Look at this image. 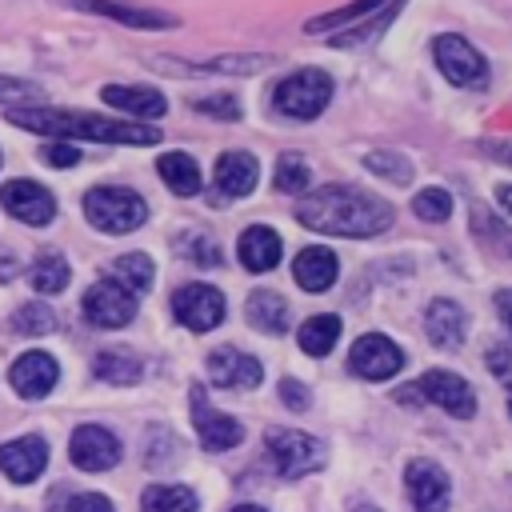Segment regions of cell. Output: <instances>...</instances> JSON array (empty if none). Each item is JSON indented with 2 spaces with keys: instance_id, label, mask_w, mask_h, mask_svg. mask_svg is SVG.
Returning <instances> with one entry per match:
<instances>
[{
  "instance_id": "1",
  "label": "cell",
  "mask_w": 512,
  "mask_h": 512,
  "mask_svg": "<svg viewBox=\"0 0 512 512\" xmlns=\"http://www.w3.org/2000/svg\"><path fill=\"white\" fill-rule=\"evenodd\" d=\"M296 220L324 236L364 240V236H380L392 228V208H388V200H380L356 184H324L296 204Z\"/></svg>"
},
{
  "instance_id": "2",
  "label": "cell",
  "mask_w": 512,
  "mask_h": 512,
  "mask_svg": "<svg viewBox=\"0 0 512 512\" xmlns=\"http://www.w3.org/2000/svg\"><path fill=\"white\" fill-rule=\"evenodd\" d=\"M4 120L16 124V128L40 132V136H56V140L84 136V140H96V144H140V148L160 140V132L152 124H144V120H112V116H92V112H60V108H48V104L8 108Z\"/></svg>"
},
{
  "instance_id": "3",
  "label": "cell",
  "mask_w": 512,
  "mask_h": 512,
  "mask_svg": "<svg viewBox=\"0 0 512 512\" xmlns=\"http://www.w3.org/2000/svg\"><path fill=\"white\" fill-rule=\"evenodd\" d=\"M84 216H88L92 228L120 236V232H132V228H140V224L148 220V204H144L140 192H132V188L96 184V188L84 192Z\"/></svg>"
},
{
  "instance_id": "4",
  "label": "cell",
  "mask_w": 512,
  "mask_h": 512,
  "mask_svg": "<svg viewBox=\"0 0 512 512\" xmlns=\"http://www.w3.org/2000/svg\"><path fill=\"white\" fill-rule=\"evenodd\" d=\"M332 100V76L324 68H300L272 88V108L288 120H316Z\"/></svg>"
},
{
  "instance_id": "5",
  "label": "cell",
  "mask_w": 512,
  "mask_h": 512,
  "mask_svg": "<svg viewBox=\"0 0 512 512\" xmlns=\"http://www.w3.org/2000/svg\"><path fill=\"white\" fill-rule=\"evenodd\" d=\"M264 448H268V464L284 476V480H296L304 472H316L324 464V444L308 432H296V428H268L264 432Z\"/></svg>"
},
{
  "instance_id": "6",
  "label": "cell",
  "mask_w": 512,
  "mask_h": 512,
  "mask_svg": "<svg viewBox=\"0 0 512 512\" xmlns=\"http://www.w3.org/2000/svg\"><path fill=\"white\" fill-rule=\"evenodd\" d=\"M432 56H436V68L444 72L448 84L456 88H484L488 84V60L456 32H444L432 40Z\"/></svg>"
},
{
  "instance_id": "7",
  "label": "cell",
  "mask_w": 512,
  "mask_h": 512,
  "mask_svg": "<svg viewBox=\"0 0 512 512\" xmlns=\"http://www.w3.org/2000/svg\"><path fill=\"white\" fill-rule=\"evenodd\" d=\"M132 316H136V292L124 288V284H116L112 276L108 280H96L84 292V320L92 328H124Z\"/></svg>"
},
{
  "instance_id": "8",
  "label": "cell",
  "mask_w": 512,
  "mask_h": 512,
  "mask_svg": "<svg viewBox=\"0 0 512 512\" xmlns=\"http://www.w3.org/2000/svg\"><path fill=\"white\" fill-rule=\"evenodd\" d=\"M416 392H420V400L440 404V408H444L448 416H456V420H468V416L476 412V392H472V384H468L464 376L448 372V368H428V372L416 380Z\"/></svg>"
},
{
  "instance_id": "9",
  "label": "cell",
  "mask_w": 512,
  "mask_h": 512,
  "mask_svg": "<svg viewBox=\"0 0 512 512\" xmlns=\"http://www.w3.org/2000/svg\"><path fill=\"white\" fill-rule=\"evenodd\" d=\"M188 392H192V424H196L200 444H204L208 452H228V448H236V444L244 440V424H240L236 416L212 408L200 384H192Z\"/></svg>"
},
{
  "instance_id": "10",
  "label": "cell",
  "mask_w": 512,
  "mask_h": 512,
  "mask_svg": "<svg viewBox=\"0 0 512 512\" xmlns=\"http://www.w3.org/2000/svg\"><path fill=\"white\" fill-rule=\"evenodd\" d=\"M348 368H352L356 376H364V380H388V376H396V372L404 368V352H400L388 336L364 332V336L352 344V352H348Z\"/></svg>"
},
{
  "instance_id": "11",
  "label": "cell",
  "mask_w": 512,
  "mask_h": 512,
  "mask_svg": "<svg viewBox=\"0 0 512 512\" xmlns=\"http://www.w3.org/2000/svg\"><path fill=\"white\" fill-rule=\"evenodd\" d=\"M404 484H408V500L416 512H448L452 484L436 460H412L404 468Z\"/></svg>"
},
{
  "instance_id": "12",
  "label": "cell",
  "mask_w": 512,
  "mask_h": 512,
  "mask_svg": "<svg viewBox=\"0 0 512 512\" xmlns=\"http://www.w3.org/2000/svg\"><path fill=\"white\" fill-rule=\"evenodd\" d=\"M172 312H176V320L184 328L208 332V328H216L224 320V296L216 288H208V284H184V288L172 292Z\"/></svg>"
},
{
  "instance_id": "13",
  "label": "cell",
  "mask_w": 512,
  "mask_h": 512,
  "mask_svg": "<svg viewBox=\"0 0 512 512\" xmlns=\"http://www.w3.org/2000/svg\"><path fill=\"white\" fill-rule=\"evenodd\" d=\"M68 456L80 472H104L120 460V440L104 424H80L68 436Z\"/></svg>"
},
{
  "instance_id": "14",
  "label": "cell",
  "mask_w": 512,
  "mask_h": 512,
  "mask_svg": "<svg viewBox=\"0 0 512 512\" xmlns=\"http://www.w3.org/2000/svg\"><path fill=\"white\" fill-rule=\"evenodd\" d=\"M0 204H4L8 216L24 220L32 228H40V224H48L56 216V196L36 180H8L0 188Z\"/></svg>"
},
{
  "instance_id": "15",
  "label": "cell",
  "mask_w": 512,
  "mask_h": 512,
  "mask_svg": "<svg viewBox=\"0 0 512 512\" xmlns=\"http://www.w3.org/2000/svg\"><path fill=\"white\" fill-rule=\"evenodd\" d=\"M208 380L216 388H240V392H248V388H256L264 380V372H260V360L256 356L224 344V348L208 352Z\"/></svg>"
},
{
  "instance_id": "16",
  "label": "cell",
  "mask_w": 512,
  "mask_h": 512,
  "mask_svg": "<svg viewBox=\"0 0 512 512\" xmlns=\"http://www.w3.org/2000/svg\"><path fill=\"white\" fill-rule=\"evenodd\" d=\"M56 380H60V364H56L48 352H24V356H16L12 368H8V384H12L24 400L48 396V392L56 388Z\"/></svg>"
},
{
  "instance_id": "17",
  "label": "cell",
  "mask_w": 512,
  "mask_h": 512,
  "mask_svg": "<svg viewBox=\"0 0 512 512\" xmlns=\"http://www.w3.org/2000/svg\"><path fill=\"white\" fill-rule=\"evenodd\" d=\"M48 464V440L44 436H16L0 444V472L12 484H32Z\"/></svg>"
},
{
  "instance_id": "18",
  "label": "cell",
  "mask_w": 512,
  "mask_h": 512,
  "mask_svg": "<svg viewBox=\"0 0 512 512\" xmlns=\"http://www.w3.org/2000/svg\"><path fill=\"white\" fill-rule=\"evenodd\" d=\"M272 56H256V52H228V56H216V60H204V64H188V60H156V68H168L172 76H212V72H228V76H252L260 68H268Z\"/></svg>"
},
{
  "instance_id": "19",
  "label": "cell",
  "mask_w": 512,
  "mask_h": 512,
  "mask_svg": "<svg viewBox=\"0 0 512 512\" xmlns=\"http://www.w3.org/2000/svg\"><path fill=\"white\" fill-rule=\"evenodd\" d=\"M424 332H428V340L436 348H460L464 344V332H468V316H464V308L456 300L440 296L424 312Z\"/></svg>"
},
{
  "instance_id": "20",
  "label": "cell",
  "mask_w": 512,
  "mask_h": 512,
  "mask_svg": "<svg viewBox=\"0 0 512 512\" xmlns=\"http://www.w3.org/2000/svg\"><path fill=\"white\" fill-rule=\"evenodd\" d=\"M80 12H96V16H108V20H120L128 28H176L172 16L164 12H152V8H136V4H120V0H64Z\"/></svg>"
},
{
  "instance_id": "21",
  "label": "cell",
  "mask_w": 512,
  "mask_h": 512,
  "mask_svg": "<svg viewBox=\"0 0 512 512\" xmlns=\"http://www.w3.org/2000/svg\"><path fill=\"white\" fill-rule=\"evenodd\" d=\"M100 96H104V104H112L128 116H140V120H156L168 108V100L156 88H144V84H108Z\"/></svg>"
},
{
  "instance_id": "22",
  "label": "cell",
  "mask_w": 512,
  "mask_h": 512,
  "mask_svg": "<svg viewBox=\"0 0 512 512\" xmlns=\"http://www.w3.org/2000/svg\"><path fill=\"white\" fill-rule=\"evenodd\" d=\"M336 272H340L336 252H328V248H320V244L304 248V252L296 256V264H292V276H296V284H300L304 292H324V288H332V284H336Z\"/></svg>"
},
{
  "instance_id": "23",
  "label": "cell",
  "mask_w": 512,
  "mask_h": 512,
  "mask_svg": "<svg viewBox=\"0 0 512 512\" xmlns=\"http://www.w3.org/2000/svg\"><path fill=\"white\" fill-rule=\"evenodd\" d=\"M256 176H260V168H256L252 152L232 148V152H224L216 160V188H220V196H248L256 188Z\"/></svg>"
},
{
  "instance_id": "24",
  "label": "cell",
  "mask_w": 512,
  "mask_h": 512,
  "mask_svg": "<svg viewBox=\"0 0 512 512\" xmlns=\"http://www.w3.org/2000/svg\"><path fill=\"white\" fill-rule=\"evenodd\" d=\"M280 248H284V244H280L276 228L252 224V228H244V236H240V264H244L248 272H268V268H276Z\"/></svg>"
},
{
  "instance_id": "25",
  "label": "cell",
  "mask_w": 512,
  "mask_h": 512,
  "mask_svg": "<svg viewBox=\"0 0 512 512\" xmlns=\"http://www.w3.org/2000/svg\"><path fill=\"white\" fill-rule=\"evenodd\" d=\"M92 372L104 384H136L144 376V360L132 348H104V352H96Z\"/></svg>"
},
{
  "instance_id": "26",
  "label": "cell",
  "mask_w": 512,
  "mask_h": 512,
  "mask_svg": "<svg viewBox=\"0 0 512 512\" xmlns=\"http://www.w3.org/2000/svg\"><path fill=\"white\" fill-rule=\"evenodd\" d=\"M156 172H160V180H164L176 196H196L200 184H204L200 164H196L188 152H164V156L156 160Z\"/></svg>"
},
{
  "instance_id": "27",
  "label": "cell",
  "mask_w": 512,
  "mask_h": 512,
  "mask_svg": "<svg viewBox=\"0 0 512 512\" xmlns=\"http://www.w3.org/2000/svg\"><path fill=\"white\" fill-rule=\"evenodd\" d=\"M244 316H248V324H252L256 332L280 336V332L288 328V304H284V296H276V292H268V288H256V292L248 296Z\"/></svg>"
},
{
  "instance_id": "28",
  "label": "cell",
  "mask_w": 512,
  "mask_h": 512,
  "mask_svg": "<svg viewBox=\"0 0 512 512\" xmlns=\"http://www.w3.org/2000/svg\"><path fill=\"white\" fill-rule=\"evenodd\" d=\"M340 316H328V312H320V316H308L304 324H300V332H296V344L308 352V356H328L332 348H336V340H340Z\"/></svg>"
},
{
  "instance_id": "29",
  "label": "cell",
  "mask_w": 512,
  "mask_h": 512,
  "mask_svg": "<svg viewBox=\"0 0 512 512\" xmlns=\"http://www.w3.org/2000/svg\"><path fill=\"white\" fill-rule=\"evenodd\" d=\"M384 4H392V0H352V4H344V8H332V12H324V16H312L308 24H304V32H340V28H352V24H360V20H368L372 12H380Z\"/></svg>"
},
{
  "instance_id": "30",
  "label": "cell",
  "mask_w": 512,
  "mask_h": 512,
  "mask_svg": "<svg viewBox=\"0 0 512 512\" xmlns=\"http://www.w3.org/2000/svg\"><path fill=\"white\" fill-rule=\"evenodd\" d=\"M400 12V0H392V4H384L380 12H372L368 20H360V24H352V28H340V32H332V48H356V44H368V40H376L384 28H388V20Z\"/></svg>"
},
{
  "instance_id": "31",
  "label": "cell",
  "mask_w": 512,
  "mask_h": 512,
  "mask_svg": "<svg viewBox=\"0 0 512 512\" xmlns=\"http://www.w3.org/2000/svg\"><path fill=\"white\" fill-rule=\"evenodd\" d=\"M28 280H32V288L40 296H56V292L68 288V260L60 252H40L32 272H28Z\"/></svg>"
},
{
  "instance_id": "32",
  "label": "cell",
  "mask_w": 512,
  "mask_h": 512,
  "mask_svg": "<svg viewBox=\"0 0 512 512\" xmlns=\"http://www.w3.org/2000/svg\"><path fill=\"white\" fill-rule=\"evenodd\" d=\"M108 276H112L116 284L132 288V292H148L152 280H156V268H152V260H148L144 252H124L120 260H112Z\"/></svg>"
},
{
  "instance_id": "33",
  "label": "cell",
  "mask_w": 512,
  "mask_h": 512,
  "mask_svg": "<svg viewBox=\"0 0 512 512\" xmlns=\"http://www.w3.org/2000/svg\"><path fill=\"white\" fill-rule=\"evenodd\" d=\"M140 512H196V492L184 484H156L144 492Z\"/></svg>"
},
{
  "instance_id": "34",
  "label": "cell",
  "mask_w": 512,
  "mask_h": 512,
  "mask_svg": "<svg viewBox=\"0 0 512 512\" xmlns=\"http://www.w3.org/2000/svg\"><path fill=\"white\" fill-rule=\"evenodd\" d=\"M180 452H184L180 436H176V432H168L164 424H156V428L144 436V464H148L152 472H160V468L176 464V460H180Z\"/></svg>"
},
{
  "instance_id": "35",
  "label": "cell",
  "mask_w": 512,
  "mask_h": 512,
  "mask_svg": "<svg viewBox=\"0 0 512 512\" xmlns=\"http://www.w3.org/2000/svg\"><path fill=\"white\" fill-rule=\"evenodd\" d=\"M12 328L24 332V336H44V332L56 328V312L44 300H28V304H20L12 312Z\"/></svg>"
},
{
  "instance_id": "36",
  "label": "cell",
  "mask_w": 512,
  "mask_h": 512,
  "mask_svg": "<svg viewBox=\"0 0 512 512\" xmlns=\"http://www.w3.org/2000/svg\"><path fill=\"white\" fill-rule=\"evenodd\" d=\"M272 184H276L280 192H304V188H308V160L296 156V152H284V156L276 160Z\"/></svg>"
},
{
  "instance_id": "37",
  "label": "cell",
  "mask_w": 512,
  "mask_h": 512,
  "mask_svg": "<svg viewBox=\"0 0 512 512\" xmlns=\"http://www.w3.org/2000/svg\"><path fill=\"white\" fill-rule=\"evenodd\" d=\"M412 212H416L420 220L444 224V220L452 216V196H448L444 188H424V192H416V200H412Z\"/></svg>"
},
{
  "instance_id": "38",
  "label": "cell",
  "mask_w": 512,
  "mask_h": 512,
  "mask_svg": "<svg viewBox=\"0 0 512 512\" xmlns=\"http://www.w3.org/2000/svg\"><path fill=\"white\" fill-rule=\"evenodd\" d=\"M364 168H372L376 176H384L392 184H408L412 180V164L404 156H396V152H368L364 156Z\"/></svg>"
},
{
  "instance_id": "39",
  "label": "cell",
  "mask_w": 512,
  "mask_h": 512,
  "mask_svg": "<svg viewBox=\"0 0 512 512\" xmlns=\"http://www.w3.org/2000/svg\"><path fill=\"white\" fill-rule=\"evenodd\" d=\"M192 108L204 112V116L240 120V100H236V96H224V92H216V96H200V100H192Z\"/></svg>"
},
{
  "instance_id": "40",
  "label": "cell",
  "mask_w": 512,
  "mask_h": 512,
  "mask_svg": "<svg viewBox=\"0 0 512 512\" xmlns=\"http://www.w3.org/2000/svg\"><path fill=\"white\" fill-rule=\"evenodd\" d=\"M180 252H184L192 264H200V268H216V264H220V248H216L212 240H204V236H192L188 244H180Z\"/></svg>"
},
{
  "instance_id": "41",
  "label": "cell",
  "mask_w": 512,
  "mask_h": 512,
  "mask_svg": "<svg viewBox=\"0 0 512 512\" xmlns=\"http://www.w3.org/2000/svg\"><path fill=\"white\" fill-rule=\"evenodd\" d=\"M40 156H44L52 168H72V164H80V148L68 144V140H52V144H44Z\"/></svg>"
},
{
  "instance_id": "42",
  "label": "cell",
  "mask_w": 512,
  "mask_h": 512,
  "mask_svg": "<svg viewBox=\"0 0 512 512\" xmlns=\"http://www.w3.org/2000/svg\"><path fill=\"white\" fill-rule=\"evenodd\" d=\"M488 372H492L496 380L512 384V344H508V340H500V344L488 348Z\"/></svg>"
},
{
  "instance_id": "43",
  "label": "cell",
  "mask_w": 512,
  "mask_h": 512,
  "mask_svg": "<svg viewBox=\"0 0 512 512\" xmlns=\"http://www.w3.org/2000/svg\"><path fill=\"white\" fill-rule=\"evenodd\" d=\"M44 92L28 80H16V76H0V100H40Z\"/></svg>"
},
{
  "instance_id": "44",
  "label": "cell",
  "mask_w": 512,
  "mask_h": 512,
  "mask_svg": "<svg viewBox=\"0 0 512 512\" xmlns=\"http://www.w3.org/2000/svg\"><path fill=\"white\" fill-rule=\"evenodd\" d=\"M476 228H480V236H484L488 244H500V248L512 252V232H508L504 224H488V212H484V208H476Z\"/></svg>"
},
{
  "instance_id": "45",
  "label": "cell",
  "mask_w": 512,
  "mask_h": 512,
  "mask_svg": "<svg viewBox=\"0 0 512 512\" xmlns=\"http://www.w3.org/2000/svg\"><path fill=\"white\" fill-rule=\"evenodd\" d=\"M280 400H284L292 412H304V408L312 404V396H308V388H304L300 380H280Z\"/></svg>"
},
{
  "instance_id": "46",
  "label": "cell",
  "mask_w": 512,
  "mask_h": 512,
  "mask_svg": "<svg viewBox=\"0 0 512 512\" xmlns=\"http://www.w3.org/2000/svg\"><path fill=\"white\" fill-rule=\"evenodd\" d=\"M64 512H116L100 492H80V496H72L68 500V508Z\"/></svg>"
},
{
  "instance_id": "47",
  "label": "cell",
  "mask_w": 512,
  "mask_h": 512,
  "mask_svg": "<svg viewBox=\"0 0 512 512\" xmlns=\"http://www.w3.org/2000/svg\"><path fill=\"white\" fill-rule=\"evenodd\" d=\"M496 312H500L504 328H512V288H500L496 292Z\"/></svg>"
},
{
  "instance_id": "48",
  "label": "cell",
  "mask_w": 512,
  "mask_h": 512,
  "mask_svg": "<svg viewBox=\"0 0 512 512\" xmlns=\"http://www.w3.org/2000/svg\"><path fill=\"white\" fill-rule=\"evenodd\" d=\"M484 152L496 156V160H508V164H512V144H484Z\"/></svg>"
},
{
  "instance_id": "49",
  "label": "cell",
  "mask_w": 512,
  "mask_h": 512,
  "mask_svg": "<svg viewBox=\"0 0 512 512\" xmlns=\"http://www.w3.org/2000/svg\"><path fill=\"white\" fill-rule=\"evenodd\" d=\"M496 196H500V204L512 212V184H500V188H496Z\"/></svg>"
},
{
  "instance_id": "50",
  "label": "cell",
  "mask_w": 512,
  "mask_h": 512,
  "mask_svg": "<svg viewBox=\"0 0 512 512\" xmlns=\"http://www.w3.org/2000/svg\"><path fill=\"white\" fill-rule=\"evenodd\" d=\"M352 512H380L376 504H364V500H352Z\"/></svg>"
},
{
  "instance_id": "51",
  "label": "cell",
  "mask_w": 512,
  "mask_h": 512,
  "mask_svg": "<svg viewBox=\"0 0 512 512\" xmlns=\"http://www.w3.org/2000/svg\"><path fill=\"white\" fill-rule=\"evenodd\" d=\"M232 512H264L260 504H240V508H232Z\"/></svg>"
},
{
  "instance_id": "52",
  "label": "cell",
  "mask_w": 512,
  "mask_h": 512,
  "mask_svg": "<svg viewBox=\"0 0 512 512\" xmlns=\"http://www.w3.org/2000/svg\"><path fill=\"white\" fill-rule=\"evenodd\" d=\"M508 412H512V396H508Z\"/></svg>"
}]
</instances>
